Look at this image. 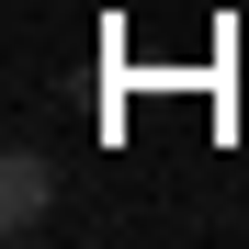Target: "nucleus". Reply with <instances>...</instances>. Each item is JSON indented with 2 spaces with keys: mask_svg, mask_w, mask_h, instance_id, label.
<instances>
[{
  "mask_svg": "<svg viewBox=\"0 0 249 249\" xmlns=\"http://www.w3.org/2000/svg\"><path fill=\"white\" fill-rule=\"evenodd\" d=\"M46 215H57V159L46 147H0V238H46Z\"/></svg>",
  "mask_w": 249,
  "mask_h": 249,
  "instance_id": "obj_1",
  "label": "nucleus"
}]
</instances>
